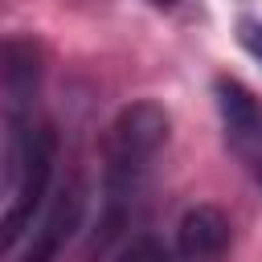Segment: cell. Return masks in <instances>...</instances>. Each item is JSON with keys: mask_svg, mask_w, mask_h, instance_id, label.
Masks as SVG:
<instances>
[{"mask_svg": "<svg viewBox=\"0 0 262 262\" xmlns=\"http://www.w3.org/2000/svg\"><path fill=\"white\" fill-rule=\"evenodd\" d=\"M168 135H172V119L151 98L127 102L111 119L102 135V217L94 225L90 254L106 250L115 233L131 221V213L139 209L147 180L156 172V160L168 147Z\"/></svg>", "mask_w": 262, "mask_h": 262, "instance_id": "obj_1", "label": "cell"}, {"mask_svg": "<svg viewBox=\"0 0 262 262\" xmlns=\"http://www.w3.org/2000/svg\"><path fill=\"white\" fill-rule=\"evenodd\" d=\"M57 164L53 123H37L33 106H4V221L0 246L12 254L16 242L37 225V209L49 192Z\"/></svg>", "mask_w": 262, "mask_h": 262, "instance_id": "obj_2", "label": "cell"}, {"mask_svg": "<svg viewBox=\"0 0 262 262\" xmlns=\"http://www.w3.org/2000/svg\"><path fill=\"white\" fill-rule=\"evenodd\" d=\"M217 94V111H221V127H225V143L233 147V156L246 164V172L258 180L262 188V102L237 82V78H217L213 82Z\"/></svg>", "mask_w": 262, "mask_h": 262, "instance_id": "obj_3", "label": "cell"}, {"mask_svg": "<svg viewBox=\"0 0 262 262\" xmlns=\"http://www.w3.org/2000/svg\"><path fill=\"white\" fill-rule=\"evenodd\" d=\"M82 209H86V196H82V184H66L53 205L45 209V217L29 229V246L16 254V262H57L61 246L70 242V233L78 229L82 221Z\"/></svg>", "mask_w": 262, "mask_h": 262, "instance_id": "obj_4", "label": "cell"}, {"mask_svg": "<svg viewBox=\"0 0 262 262\" xmlns=\"http://www.w3.org/2000/svg\"><path fill=\"white\" fill-rule=\"evenodd\" d=\"M233 242V225L217 205H192L176 221L172 250L180 262H221Z\"/></svg>", "mask_w": 262, "mask_h": 262, "instance_id": "obj_5", "label": "cell"}, {"mask_svg": "<svg viewBox=\"0 0 262 262\" xmlns=\"http://www.w3.org/2000/svg\"><path fill=\"white\" fill-rule=\"evenodd\" d=\"M115 262H180V258H176V250H172V246H164L160 237L139 233V237H131V242L119 250V258H115Z\"/></svg>", "mask_w": 262, "mask_h": 262, "instance_id": "obj_6", "label": "cell"}, {"mask_svg": "<svg viewBox=\"0 0 262 262\" xmlns=\"http://www.w3.org/2000/svg\"><path fill=\"white\" fill-rule=\"evenodd\" d=\"M237 41H242V49L262 66V20H254V16H242L237 20Z\"/></svg>", "mask_w": 262, "mask_h": 262, "instance_id": "obj_7", "label": "cell"}, {"mask_svg": "<svg viewBox=\"0 0 262 262\" xmlns=\"http://www.w3.org/2000/svg\"><path fill=\"white\" fill-rule=\"evenodd\" d=\"M147 4H156V8H176L180 0H147Z\"/></svg>", "mask_w": 262, "mask_h": 262, "instance_id": "obj_8", "label": "cell"}]
</instances>
